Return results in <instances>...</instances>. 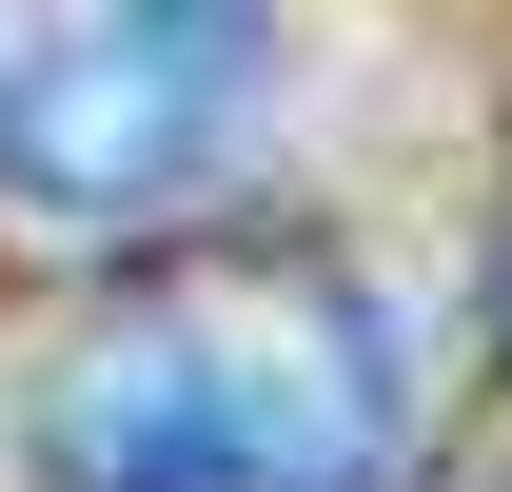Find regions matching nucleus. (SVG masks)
<instances>
[{
  "mask_svg": "<svg viewBox=\"0 0 512 492\" xmlns=\"http://www.w3.org/2000/svg\"><path fill=\"white\" fill-rule=\"evenodd\" d=\"M414 355L316 237H197L40 374L20 473L40 492H394Z\"/></svg>",
  "mask_w": 512,
  "mask_h": 492,
  "instance_id": "1",
  "label": "nucleus"
},
{
  "mask_svg": "<svg viewBox=\"0 0 512 492\" xmlns=\"http://www.w3.org/2000/svg\"><path fill=\"white\" fill-rule=\"evenodd\" d=\"M276 0H0V237L138 256L237 178Z\"/></svg>",
  "mask_w": 512,
  "mask_h": 492,
  "instance_id": "2",
  "label": "nucleus"
},
{
  "mask_svg": "<svg viewBox=\"0 0 512 492\" xmlns=\"http://www.w3.org/2000/svg\"><path fill=\"white\" fill-rule=\"evenodd\" d=\"M473 492H512V453H473Z\"/></svg>",
  "mask_w": 512,
  "mask_h": 492,
  "instance_id": "3",
  "label": "nucleus"
}]
</instances>
